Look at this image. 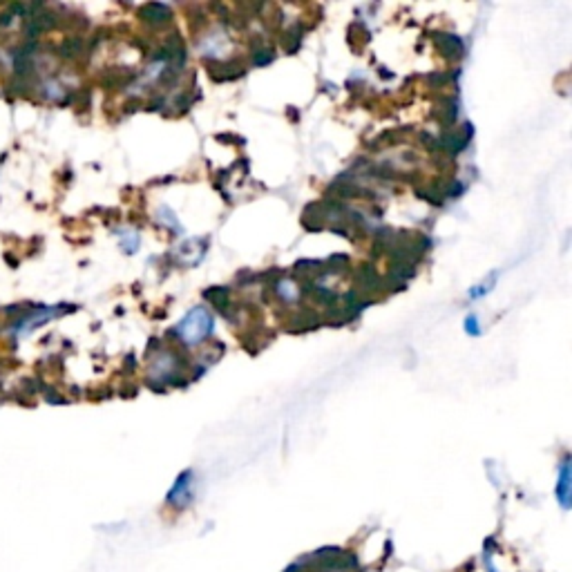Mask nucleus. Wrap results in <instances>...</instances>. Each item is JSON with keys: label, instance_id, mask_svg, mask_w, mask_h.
Returning a JSON list of instances; mask_svg holds the SVG:
<instances>
[{"label": "nucleus", "instance_id": "f257e3e1", "mask_svg": "<svg viewBox=\"0 0 572 572\" xmlns=\"http://www.w3.org/2000/svg\"><path fill=\"white\" fill-rule=\"evenodd\" d=\"M210 331H213V317L203 306L192 308V311L184 317V322L177 327V334L181 336V340H184L186 345H197V342H201Z\"/></svg>", "mask_w": 572, "mask_h": 572}, {"label": "nucleus", "instance_id": "f03ea898", "mask_svg": "<svg viewBox=\"0 0 572 572\" xmlns=\"http://www.w3.org/2000/svg\"><path fill=\"white\" fill-rule=\"evenodd\" d=\"M192 474L190 472H184L179 478H177V483L175 487L170 489V494H168V503L170 506H175L179 510H184L188 503L192 501Z\"/></svg>", "mask_w": 572, "mask_h": 572}, {"label": "nucleus", "instance_id": "7ed1b4c3", "mask_svg": "<svg viewBox=\"0 0 572 572\" xmlns=\"http://www.w3.org/2000/svg\"><path fill=\"white\" fill-rule=\"evenodd\" d=\"M434 43L448 59H461L463 56V43L454 34H434Z\"/></svg>", "mask_w": 572, "mask_h": 572}, {"label": "nucleus", "instance_id": "20e7f679", "mask_svg": "<svg viewBox=\"0 0 572 572\" xmlns=\"http://www.w3.org/2000/svg\"><path fill=\"white\" fill-rule=\"evenodd\" d=\"M557 499L562 508L568 510L572 501V483H570V459H564L562 470H559V483H557Z\"/></svg>", "mask_w": 572, "mask_h": 572}, {"label": "nucleus", "instance_id": "39448f33", "mask_svg": "<svg viewBox=\"0 0 572 572\" xmlns=\"http://www.w3.org/2000/svg\"><path fill=\"white\" fill-rule=\"evenodd\" d=\"M465 145H467V136L461 134V132H454V130L445 132V134H443V139L438 141V148H443V150H448V152H452V155L465 150Z\"/></svg>", "mask_w": 572, "mask_h": 572}, {"label": "nucleus", "instance_id": "423d86ee", "mask_svg": "<svg viewBox=\"0 0 572 572\" xmlns=\"http://www.w3.org/2000/svg\"><path fill=\"white\" fill-rule=\"evenodd\" d=\"M141 18L145 22H150V25H162V22L170 18V11L166 5H145L141 9Z\"/></svg>", "mask_w": 572, "mask_h": 572}, {"label": "nucleus", "instance_id": "0eeeda50", "mask_svg": "<svg viewBox=\"0 0 572 572\" xmlns=\"http://www.w3.org/2000/svg\"><path fill=\"white\" fill-rule=\"evenodd\" d=\"M291 331H308V329H313V327H317V322H320V317L311 311V308H304V311H300V313H295L293 317H291Z\"/></svg>", "mask_w": 572, "mask_h": 572}, {"label": "nucleus", "instance_id": "6e6552de", "mask_svg": "<svg viewBox=\"0 0 572 572\" xmlns=\"http://www.w3.org/2000/svg\"><path fill=\"white\" fill-rule=\"evenodd\" d=\"M244 70H235L233 63H215L210 67V76L215 81H231V78H237L242 76Z\"/></svg>", "mask_w": 572, "mask_h": 572}, {"label": "nucleus", "instance_id": "1a4fd4ad", "mask_svg": "<svg viewBox=\"0 0 572 572\" xmlns=\"http://www.w3.org/2000/svg\"><path fill=\"white\" fill-rule=\"evenodd\" d=\"M228 289H224V286H217V289H208L206 291V297L220 308V311H226V306H228Z\"/></svg>", "mask_w": 572, "mask_h": 572}, {"label": "nucleus", "instance_id": "9d476101", "mask_svg": "<svg viewBox=\"0 0 572 572\" xmlns=\"http://www.w3.org/2000/svg\"><path fill=\"white\" fill-rule=\"evenodd\" d=\"M273 289H276V291L282 295V300H286V302L297 300V286H295L293 282H284V280H280V282H276V286H273Z\"/></svg>", "mask_w": 572, "mask_h": 572}, {"label": "nucleus", "instance_id": "9b49d317", "mask_svg": "<svg viewBox=\"0 0 572 572\" xmlns=\"http://www.w3.org/2000/svg\"><path fill=\"white\" fill-rule=\"evenodd\" d=\"M300 43H302V27H300V25H295L289 34H286L284 48H286V52H297V48H300Z\"/></svg>", "mask_w": 572, "mask_h": 572}, {"label": "nucleus", "instance_id": "f8f14e48", "mask_svg": "<svg viewBox=\"0 0 572 572\" xmlns=\"http://www.w3.org/2000/svg\"><path fill=\"white\" fill-rule=\"evenodd\" d=\"M271 61H273V50H269V48H259V50L253 52V63H255V65H266V63H271Z\"/></svg>", "mask_w": 572, "mask_h": 572}, {"label": "nucleus", "instance_id": "ddd939ff", "mask_svg": "<svg viewBox=\"0 0 572 572\" xmlns=\"http://www.w3.org/2000/svg\"><path fill=\"white\" fill-rule=\"evenodd\" d=\"M467 329H470V334H476V320L474 317L467 320Z\"/></svg>", "mask_w": 572, "mask_h": 572}]
</instances>
